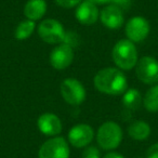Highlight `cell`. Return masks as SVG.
<instances>
[{"label":"cell","instance_id":"obj_23","mask_svg":"<svg viewBox=\"0 0 158 158\" xmlns=\"http://www.w3.org/2000/svg\"><path fill=\"white\" fill-rule=\"evenodd\" d=\"M132 0H112V5H115L119 8H127L131 3Z\"/></svg>","mask_w":158,"mask_h":158},{"label":"cell","instance_id":"obj_24","mask_svg":"<svg viewBox=\"0 0 158 158\" xmlns=\"http://www.w3.org/2000/svg\"><path fill=\"white\" fill-rule=\"evenodd\" d=\"M103 158H125V156L112 151V152H108L107 154H105V156H103Z\"/></svg>","mask_w":158,"mask_h":158},{"label":"cell","instance_id":"obj_7","mask_svg":"<svg viewBox=\"0 0 158 158\" xmlns=\"http://www.w3.org/2000/svg\"><path fill=\"white\" fill-rule=\"evenodd\" d=\"M135 75L145 85H156L158 82V61L153 56H143L135 65Z\"/></svg>","mask_w":158,"mask_h":158},{"label":"cell","instance_id":"obj_22","mask_svg":"<svg viewBox=\"0 0 158 158\" xmlns=\"http://www.w3.org/2000/svg\"><path fill=\"white\" fill-rule=\"evenodd\" d=\"M145 158H158V142L149 146L145 154Z\"/></svg>","mask_w":158,"mask_h":158},{"label":"cell","instance_id":"obj_5","mask_svg":"<svg viewBox=\"0 0 158 158\" xmlns=\"http://www.w3.org/2000/svg\"><path fill=\"white\" fill-rule=\"evenodd\" d=\"M69 143L63 136H52L41 144L38 158H69Z\"/></svg>","mask_w":158,"mask_h":158},{"label":"cell","instance_id":"obj_21","mask_svg":"<svg viewBox=\"0 0 158 158\" xmlns=\"http://www.w3.org/2000/svg\"><path fill=\"white\" fill-rule=\"evenodd\" d=\"M63 44H68V46H70L72 48H74V47L77 46V44H78V35L73 33V31H68V33L65 34V38H64Z\"/></svg>","mask_w":158,"mask_h":158},{"label":"cell","instance_id":"obj_19","mask_svg":"<svg viewBox=\"0 0 158 158\" xmlns=\"http://www.w3.org/2000/svg\"><path fill=\"white\" fill-rule=\"evenodd\" d=\"M81 158H101V153L95 146H87L84 148Z\"/></svg>","mask_w":158,"mask_h":158},{"label":"cell","instance_id":"obj_15","mask_svg":"<svg viewBox=\"0 0 158 158\" xmlns=\"http://www.w3.org/2000/svg\"><path fill=\"white\" fill-rule=\"evenodd\" d=\"M128 134L135 141H145L151 135V126L144 120H135L128 128Z\"/></svg>","mask_w":158,"mask_h":158},{"label":"cell","instance_id":"obj_10","mask_svg":"<svg viewBox=\"0 0 158 158\" xmlns=\"http://www.w3.org/2000/svg\"><path fill=\"white\" fill-rule=\"evenodd\" d=\"M49 61L54 69L63 70L69 67L74 61V48L63 42L57 44L51 51Z\"/></svg>","mask_w":158,"mask_h":158},{"label":"cell","instance_id":"obj_17","mask_svg":"<svg viewBox=\"0 0 158 158\" xmlns=\"http://www.w3.org/2000/svg\"><path fill=\"white\" fill-rule=\"evenodd\" d=\"M36 28V24L34 21L24 20L18 24L14 31V38L16 40H26L34 34Z\"/></svg>","mask_w":158,"mask_h":158},{"label":"cell","instance_id":"obj_2","mask_svg":"<svg viewBox=\"0 0 158 158\" xmlns=\"http://www.w3.org/2000/svg\"><path fill=\"white\" fill-rule=\"evenodd\" d=\"M112 59L119 69H132L133 67H135L139 61L135 44L128 39H120L113 47Z\"/></svg>","mask_w":158,"mask_h":158},{"label":"cell","instance_id":"obj_16","mask_svg":"<svg viewBox=\"0 0 158 158\" xmlns=\"http://www.w3.org/2000/svg\"><path fill=\"white\" fill-rule=\"evenodd\" d=\"M123 105L125 106L128 110H136L139 108V106L141 105V102H142V95H141L140 91L136 90L134 88L127 89L126 92L123 94Z\"/></svg>","mask_w":158,"mask_h":158},{"label":"cell","instance_id":"obj_13","mask_svg":"<svg viewBox=\"0 0 158 158\" xmlns=\"http://www.w3.org/2000/svg\"><path fill=\"white\" fill-rule=\"evenodd\" d=\"M100 20L102 24L108 29L116 31L119 29L123 24V13L121 8L115 5H108L100 13Z\"/></svg>","mask_w":158,"mask_h":158},{"label":"cell","instance_id":"obj_11","mask_svg":"<svg viewBox=\"0 0 158 158\" xmlns=\"http://www.w3.org/2000/svg\"><path fill=\"white\" fill-rule=\"evenodd\" d=\"M37 127L42 134L48 136H57L63 129L62 120L53 113H44L40 115L37 119Z\"/></svg>","mask_w":158,"mask_h":158},{"label":"cell","instance_id":"obj_6","mask_svg":"<svg viewBox=\"0 0 158 158\" xmlns=\"http://www.w3.org/2000/svg\"><path fill=\"white\" fill-rule=\"evenodd\" d=\"M61 95L64 101L73 106L80 105L84 103L87 97L84 85L76 78H66L61 84Z\"/></svg>","mask_w":158,"mask_h":158},{"label":"cell","instance_id":"obj_20","mask_svg":"<svg viewBox=\"0 0 158 158\" xmlns=\"http://www.w3.org/2000/svg\"><path fill=\"white\" fill-rule=\"evenodd\" d=\"M82 0H54L59 7H62L64 9H70V8H76Z\"/></svg>","mask_w":158,"mask_h":158},{"label":"cell","instance_id":"obj_25","mask_svg":"<svg viewBox=\"0 0 158 158\" xmlns=\"http://www.w3.org/2000/svg\"><path fill=\"white\" fill-rule=\"evenodd\" d=\"M95 5H108L112 2V0H91Z\"/></svg>","mask_w":158,"mask_h":158},{"label":"cell","instance_id":"obj_14","mask_svg":"<svg viewBox=\"0 0 158 158\" xmlns=\"http://www.w3.org/2000/svg\"><path fill=\"white\" fill-rule=\"evenodd\" d=\"M47 12L46 0H28L24 6V15L27 20L39 21Z\"/></svg>","mask_w":158,"mask_h":158},{"label":"cell","instance_id":"obj_3","mask_svg":"<svg viewBox=\"0 0 158 158\" xmlns=\"http://www.w3.org/2000/svg\"><path fill=\"white\" fill-rule=\"evenodd\" d=\"M123 129L115 121H106L102 123L97 132L98 144L104 151L112 152L120 145L123 141Z\"/></svg>","mask_w":158,"mask_h":158},{"label":"cell","instance_id":"obj_1","mask_svg":"<svg viewBox=\"0 0 158 158\" xmlns=\"http://www.w3.org/2000/svg\"><path fill=\"white\" fill-rule=\"evenodd\" d=\"M93 85L98 91L107 95H121L128 89L127 77L117 67L100 69L93 78Z\"/></svg>","mask_w":158,"mask_h":158},{"label":"cell","instance_id":"obj_4","mask_svg":"<svg viewBox=\"0 0 158 158\" xmlns=\"http://www.w3.org/2000/svg\"><path fill=\"white\" fill-rule=\"evenodd\" d=\"M37 33L42 41L49 44H60L64 41L66 31L61 22L54 19H46L38 25Z\"/></svg>","mask_w":158,"mask_h":158},{"label":"cell","instance_id":"obj_18","mask_svg":"<svg viewBox=\"0 0 158 158\" xmlns=\"http://www.w3.org/2000/svg\"><path fill=\"white\" fill-rule=\"evenodd\" d=\"M143 105L145 110L151 113L158 112V84L153 85L146 91L143 98Z\"/></svg>","mask_w":158,"mask_h":158},{"label":"cell","instance_id":"obj_12","mask_svg":"<svg viewBox=\"0 0 158 158\" xmlns=\"http://www.w3.org/2000/svg\"><path fill=\"white\" fill-rule=\"evenodd\" d=\"M76 20L82 25H93L99 20V9L91 0H82L76 7L75 11Z\"/></svg>","mask_w":158,"mask_h":158},{"label":"cell","instance_id":"obj_8","mask_svg":"<svg viewBox=\"0 0 158 158\" xmlns=\"http://www.w3.org/2000/svg\"><path fill=\"white\" fill-rule=\"evenodd\" d=\"M94 139V130L87 123H78L70 128L67 141L75 148H85Z\"/></svg>","mask_w":158,"mask_h":158},{"label":"cell","instance_id":"obj_9","mask_svg":"<svg viewBox=\"0 0 158 158\" xmlns=\"http://www.w3.org/2000/svg\"><path fill=\"white\" fill-rule=\"evenodd\" d=\"M151 31L149 23L143 16H133L131 18L126 24V36L127 39L132 41L133 44L135 42H141L147 38Z\"/></svg>","mask_w":158,"mask_h":158}]
</instances>
